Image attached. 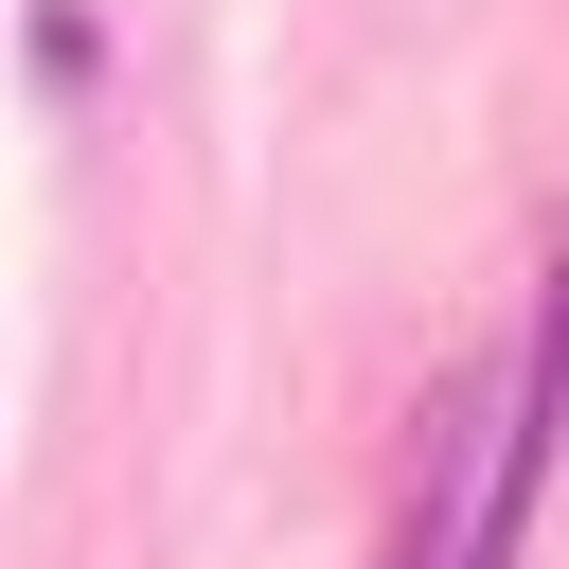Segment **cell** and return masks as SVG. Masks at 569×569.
<instances>
[{"instance_id": "6da1fadb", "label": "cell", "mask_w": 569, "mask_h": 569, "mask_svg": "<svg viewBox=\"0 0 569 569\" xmlns=\"http://www.w3.org/2000/svg\"><path fill=\"white\" fill-rule=\"evenodd\" d=\"M551 445H569V267H551V302H533L516 391L480 409V498L427 533V569H516V533H533V498H551Z\"/></svg>"}, {"instance_id": "7a4b0ae2", "label": "cell", "mask_w": 569, "mask_h": 569, "mask_svg": "<svg viewBox=\"0 0 569 569\" xmlns=\"http://www.w3.org/2000/svg\"><path fill=\"white\" fill-rule=\"evenodd\" d=\"M391 569H427V516H409V533H391Z\"/></svg>"}]
</instances>
